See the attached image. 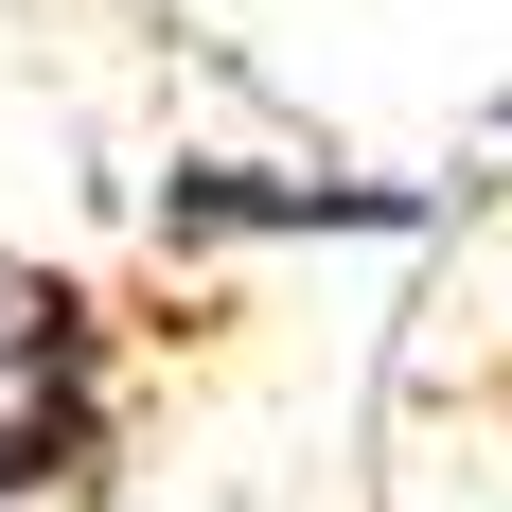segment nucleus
<instances>
[{
	"label": "nucleus",
	"mask_w": 512,
	"mask_h": 512,
	"mask_svg": "<svg viewBox=\"0 0 512 512\" xmlns=\"http://www.w3.org/2000/svg\"><path fill=\"white\" fill-rule=\"evenodd\" d=\"M106 460H124V389H106V318L89 283H53V265H0V495L18 512H71L106 495Z\"/></svg>",
	"instance_id": "1"
},
{
	"label": "nucleus",
	"mask_w": 512,
	"mask_h": 512,
	"mask_svg": "<svg viewBox=\"0 0 512 512\" xmlns=\"http://www.w3.org/2000/svg\"><path fill=\"white\" fill-rule=\"evenodd\" d=\"M265 230H407L371 177H283V159H177L159 177V248H265Z\"/></svg>",
	"instance_id": "2"
}]
</instances>
